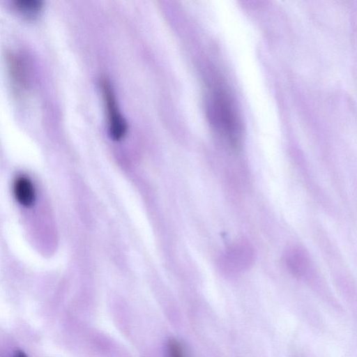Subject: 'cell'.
Returning a JSON list of instances; mask_svg holds the SVG:
<instances>
[{
	"label": "cell",
	"mask_w": 357,
	"mask_h": 357,
	"mask_svg": "<svg viewBox=\"0 0 357 357\" xmlns=\"http://www.w3.org/2000/svg\"><path fill=\"white\" fill-rule=\"evenodd\" d=\"M167 357H185L181 343L176 340H169L167 344Z\"/></svg>",
	"instance_id": "5b68a950"
},
{
	"label": "cell",
	"mask_w": 357,
	"mask_h": 357,
	"mask_svg": "<svg viewBox=\"0 0 357 357\" xmlns=\"http://www.w3.org/2000/svg\"><path fill=\"white\" fill-rule=\"evenodd\" d=\"M13 357H28L27 355L22 351H16Z\"/></svg>",
	"instance_id": "8992f818"
},
{
	"label": "cell",
	"mask_w": 357,
	"mask_h": 357,
	"mask_svg": "<svg viewBox=\"0 0 357 357\" xmlns=\"http://www.w3.org/2000/svg\"><path fill=\"white\" fill-rule=\"evenodd\" d=\"M16 4L21 11L28 15L37 13L41 7L40 1L36 0H21Z\"/></svg>",
	"instance_id": "277c9868"
},
{
	"label": "cell",
	"mask_w": 357,
	"mask_h": 357,
	"mask_svg": "<svg viewBox=\"0 0 357 357\" xmlns=\"http://www.w3.org/2000/svg\"><path fill=\"white\" fill-rule=\"evenodd\" d=\"M214 114L220 131L231 142H236L241 133V123L231 98L226 92L217 94Z\"/></svg>",
	"instance_id": "6da1fadb"
},
{
	"label": "cell",
	"mask_w": 357,
	"mask_h": 357,
	"mask_svg": "<svg viewBox=\"0 0 357 357\" xmlns=\"http://www.w3.org/2000/svg\"><path fill=\"white\" fill-rule=\"evenodd\" d=\"M101 84L102 94L106 104L110 135L116 140L121 139L126 133V123L119 111L113 91L109 84L105 81H102Z\"/></svg>",
	"instance_id": "7a4b0ae2"
},
{
	"label": "cell",
	"mask_w": 357,
	"mask_h": 357,
	"mask_svg": "<svg viewBox=\"0 0 357 357\" xmlns=\"http://www.w3.org/2000/svg\"><path fill=\"white\" fill-rule=\"evenodd\" d=\"M13 191L15 199L22 206L29 207L33 204L36 197L35 189L27 176H17L13 182Z\"/></svg>",
	"instance_id": "3957f363"
}]
</instances>
